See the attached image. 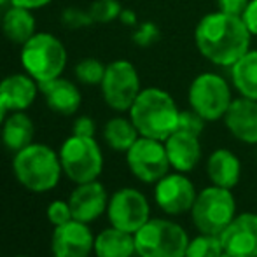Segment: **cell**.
Instances as JSON below:
<instances>
[{
	"label": "cell",
	"instance_id": "obj_23",
	"mask_svg": "<svg viewBox=\"0 0 257 257\" xmlns=\"http://www.w3.org/2000/svg\"><path fill=\"white\" fill-rule=\"evenodd\" d=\"M229 68L231 84L240 93V96L257 100V49H248Z\"/></svg>",
	"mask_w": 257,
	"mask_h": 257
},
{
	"label": "cell",
	"instance_id": "obj_21",
	"mask_svg": "<svg viewBox=\"0 0 257 257\" xmlns=\"http://www.w3.org/2000/svg\"><path fill=\"white\" fill-rule=\"evenodd\" d=\"M34 133V121L25 114V110L13 112L2 122V144L9 153L16 154L18 151L30 146Z\"/></svg>",
	"mask_w": 257,
	"mask_h": 257
},
{
	"label": "cell",
	"instance_id": "obj_25",
	"mask_svg": "<svg viewBox=\"0 0 257 257\" xmlns=\"http://www.w3.org/2000/svg\"><path fill=\"white\" fill-rule=\"evenodd\" d=\"M140 133L135 128L132 119L126 117H112L107 121V124L103 126V139L107 142V146L115 153H124L139 140Z\"/></svg>",
	"mask_w": 257,
	"mask_h": 257
},
{
	"label": "cell",
	"instance_id": "obj_3",
	"mask_svg": "<svg viewBox=\"0 0 257 257\" xmlns=\"http://www.w3.org/2000/svg\"><path fill=\"white\" fill-rule=\"evenodd\" d=\"M18 182L32 193H48L58 186L63 173L60 154L46 144H34L18 151L13 159Z\"/></svg>",
	"mask_w": 257,
	"mask_h": 257
},
{
	"label": "cell",
	"instance_id": "obj_15",
	"mask_svg": "<svg viewBox=\"0 0 257 257\" xmlns=\"http://www.w3.org/2000/svg\"><path fill=\"white\" fill-rule=\"evenodd\" d=\"M68 205H70L72 217L75 220L89 224L98 219L103 212H107V191L98 180L77 184V187L72 191L70 198H68Z\"/></svg>",
	"mask_w": 257,
	"mask_h": 257
},
{
	"label": "cell",
	"instance_id": "obj_2",
	"mask_svg": "<svg viewBox=\"0 0 257 257\" xmlns=\"http://www.w3.org/2000/svg\"><path fill=\"white\" fill-rule=\"evenodd\" d=\"M128 112L140 137L147 139L165 142L179 126V107L173 96L161 88L142 89Z\"/></svg>",
	"mask_w": 257,
	"mask_h": 257
},
{
	"label": "cell",
	"instance_id": "obj_26",
	"mask_svg": "<svg viewBox=\"0 0 257 257\" xmlns=\"http://www.w3.org/2000/svg\"><path fill=\"white\" fill-rule=\"evenodd\" d=\"M224 254L220 236L200 233V236L189 240L186 257H220Z\"/></svg>",
	"mask_w": 257,
	"mask_h": 257
},
{
	"label": "cell",
	"instance_id": "obj_37",
	"mask_svg": "<svg viewBox=\"0 0 257 257\" xmlns=\"http://www.w3.org/2000/svg\"><path fill=\"white\" fill-rule=\"evenodd\" d=\"M119 21L126 27H135L137 25V14L132 9H122L119 14Z\"/></svg>",
	"mask_w": 257,
	"mask_h": 257
},
{
	"label": "cell",
	"instance_id": "obj_19",
	"mask_svg": "<svg viewBox=\"0 0 257 257\" xmlns=\"http://www.w3.org/2000/svg\"><path fill=\"white\" fill-rule=\"evenodd\" d=\"M39 89L44 95L48 107L56 114L72 115L81 107L82 95L72 81L56 77L53 81L39 82Z\"/></svg>",
	"mask_w": 257,
	"mask_h": 257
},
{
	"label": "cell",
	"instance_id": "obj_41",
	"mask_svg": "<svg viewBox=\"0 0 257 257\" xmlns=\"http://www.w3.org/2000/svg\"><path fill=\"white\" fill-rule=\"evenodd\" d=\"M16 257H28V255H16Z\"/></svg>",
	"mask_w": 257,
	"mask_h": 257
},
{
	"label": "cell",
	"instance_id": "obj_17",
	"mask_svg": "<svg viewBox=\"0 0 257 257\" xmlns=\"http://www.w3.org/2000/svg\"><path fill=\"white\" fill-rule=\"evenodd\" d=\"M165 149L172 168L180 173L193 172L201 159L200 137L180 132V130L173 132L165 140Z\"/></svg>",
	"mask_w": 257,
	"mask_h": 257
},
{
	"label": "cell",
	"instance_id": "obj_10",
	"mask_svg": "<svg viewBox=\"0 0 257 257\" xmlns=\"http://www.w3.org/2000/svg\"><path fill=\"white\" fill-rule=\"evenodd\" d=\"M126 163L130 172L144 184H156L172 168L165 142L147 137H139V140L126 151Z\"/></svg>",
	"mask_w": 257,
	"mask_h": 257
},
{
	"label": "cell",
	"instance_id": "obj_18",
	"mask_svg": "<svg viewBox=\"0 0 257 257\" xmlns=\"http://www.w3.org/2000/svg\"><path fill=\"white\" fill-rule=\"evenodd\" d=\"M39 82L28 74H13L0 81V98L7 112L27 110L37 98Z\"/></svg>",
	"mask_w": 257,
	"mask_h": 257
},
{
	"label": "cell",
	"instance_id": "obj_40",
	"mask_svg": "<svg viewBox=\"0 0 257 257\" xmlns=\"http://www.w3.org/2000/svg\"><path fill=\"white\" fill-rule=\"evenodd\" d=\"M7 2H9V0H0V7H2V6H6Z\"/></svg>",
	"mask_w": 257,
	"mask_h": 257
},
{
	"label": "cell",
	"instance_id": "obj_31",
	"mask_svg": "<svg viewBox=\"0 0 257 257\" xmlns=\"http://www.w3.org/2000/svg\"><path fill=\"white\" fill-rule=\"evenodd\" d=\"M159 39H161V32H159L158 25L151 23V21L139 25L135 34H133V42L137 46H140V48H151Z\"/></svg>",
	"mask_w": 257,
	"mask_h": 257
},
{
	"label": "cell",
	"instance_id": "obj_24",
	"mask_svg": "<svg viewBox=\"0 0 257 257\" xmlns=\"http://www.w3.org/2000/svg\"><path fill=\"white\" fill-rule=\"evenodd\" d=\"M2 32L11 42L23 46L37 34L35 32V18L32 11L13 6L2 18Z\"/></svg>",
	"mask_w": 257,
	"mask_h": 257
},
{
	"label": "cell",
	"instance_id": "obj_32",
	"mask_svg": "<svg viewBox=\"0 0 257 257\" xmlns=\"http://www.w3.org/2000/svg\"><path fill=\"white\" fill-rule=\"evenodd\" d=\"M46 213H48V220L53 224L54 227L61 226V224H67L68 220L74 219V217H72L70 205H68V201H63V200L51 201Z\"/></svg>",
	"mask_w": 257,
	"mask_h": 257
},
{
	"label": "cell",
	"instance_id": "obj_20",
	"mask_svg": "<svg viewBox=\"0 0 257 257\" xmlns=\"http://www.w3.org/2000/svg\"><path fill=\"white\" fill-rule=\"evenodd\" d=\"M206 175L213 186L233 189L238 186L241 177V163L238 156L229 149H217L208 156Z\"/></svg>",
	"mask_w": 257,
	"mask_h": 257
},
{
	"label": "cell",
	"instance_id": "obj_6",
	"mask_svg": "<svg viewBox=\"0 0 257 257\" xmlns=\"http://www.w3.org/2000/svg\"><path fill=\"white\" fill-rule=\"evenodd\" d=\"M189 213L194 227L200 233L220 236L236 217V200L231 189L212 184L198 193Z\"/></svg>",
	"mask_w": 257,
	"mask_h": 257
},
{
	"label": "cell",
	"instance_id": "obj_39",
	"mask_svg": "<svg viewBox=\"0 0 257 257\" xmlns=\"http://www.w3.org/2000/svg\"><path fill=\"white\" fill-rule=\"evenodd\" d=\"M220 257H236V255H231V254H227V252H224V254L220 255Z\"/></svg>",
	"mask_w": 257,
	"mask_h": 257
},
{
	"label": "cell",
	"instance_id": "obj_11",
	"mask_svg": "<svg viewBox=\"0 0 257 257\" xmlns=\"http://www.w3.org/2000/svg\"><path fill=\"white\" fill-rule=\"evenodd\" d=\"M107 217L110 226L135 234L151 219L149 200L135 187L117 189L108 198Z\"/></svg>",
	"mask_w": 257,
	"mask_h": 257
},
{
	"label": "cell",
	"instance_id": "obj_5",
	"mask_svg": "<svg viewBox=\"0 0 257 257\" xmlns=\"http://www.w3.org/2000/svg\"><path fill=\"white\" fill-rule=\"evenodd\" d=\"M21 65L37 82L61 77L67 67V49L53 34L39 32L21 49Z\"/></svg>",
	"mask_w": 257,
	"mask_h": 257
},
{
	"label": "cell",
	"instance_id": "obj_42",
	"mask_svg": "<svg viewBox=\"0 0 257 257\" xmlns=\"http://www.w3.org/2000/svg\"><path fill=\"white\" fill-rule=\"evenodd\" d=\"M255 154H257V149H255Z\"/></svg>",
	"mask_w": 257,
	"mask_h": 257
},
{
	"label": "cell",
	"instance_id": "obj_28",
	"mask_svg": "<svg viewBox=\"0 0 257 257\" xmlns=\"http://www.w3.org/2000/svg\"><path fill=\"white\" fill-rule=\"evenodd\" d=\"M88 11L95 23H110L114 20H119L122 7L119 0H95Z\"/></svg>",
	"mask_w": 257,
	"mask_h": 257
},
{
	"label": "cell",
	"instance_id": "obj_27",
	"mask_svg": "<svg viewBox=\"0 0 257 257\" xmlns=\"http://www.w3.org/2000/svg\"><path fill=\"white\" fill-rule=\"evenodd\" d=\"M105 65L96 58H86L75 65V77L79 82L86 86L102 84V79L105 75Z\"/></svg>",
	"mask_w": 257,
	"mask_h": 257
},
{
	"label": "cell",
	"instance_id": "obj_38",
	"mask_svg": "<svg viewBox=\"0 0 257 257\" xmlns=\"http://www.w3.org/2000/svg\"><path fill=\"white\" fill-rule=\"evenodd\" d=\"M7 108H6V105H4L2 102V98H0V126H2V122H4V119L7 117Z\"/></svg>",
	"mask_w": 257,
	"mask_h": 257
},
{
	"label": "cell",
	"instance_id": "obj_7",
	"mask_svg": "<svg viewBox=\"0 0 257 257\" xmlns=\"http://www.w3.org/2000/svg\"><path fill=\"white\" fill-rule=\"evenodd\" d=\"M60 161L63 173L75 184L98 180L103 170V154L95 137L72 135L61 144Z\"/></svg>",
	"mask_w": 257,
	"mask_h": 257
},
{
	"label": "cell",
	"instance_id": "obj_30",
	"mask_svg": "<svg viewBox=\"0 0 257 257\" xmlns=\"http://www.w3.org/2000/svg\"><path fill=\"white\" fill-rule=\"evenodd\" d=\"M61 23L63 27L70 28V30H79V28L89 27L91 23H95L89 14V11H81L77 7H68L61 13Z\"/></svg>",
	"mask_w": 257,
	"mask_h": 257
},
{
	"label": "cell",
	"instance_id": "obj_34",
	"mask_svg": "<svg viewBox=\"0 0 257 257\" xmlns=\"http://www.w3.org/2000/svg\"><path fill=\"white\" fill-rule=\"evenodd\" d=\"M95 121L88 115H81L74 121V128H72V135L79 137H95Z\"/></svg>",
	"mask_w": 257,
	"mask_h": 257
},
{
	"label": "cell",
	"instance_id": "obj_1",
	"mask_svg": "<svg viewBox=\"0 0 257 257\" xmlns=\"http://www.w3.org/2000/svg\"><path fill=\"white\" fill-rule=\"evenodd\" d=\"M252 35L241 16L215 11L198 21L194 44L203 58L217 67H231L250 49Z\"/></svg>",
	"mask_w": 257,
	"mask_h": 257
},
{
	"label": "cell",
	"instance_id": "obj_8",
	"mask_svg": "<svg viewBox=\"0 0 257 257\" xmlns=\"http://www.w3.org/2000/svg\"><path fill=\"white\" fill-rule=\"evenodd\" d=\"M189 107L201 115L205 121L224 119L233 102L229 82L215 72H205L193 79L189 86Z\"/></svg>",
	"mask_w": 257,
	"mask_h": 257
},
{
	"label": "cell",
	"instance_id": "obj_33",
	"mask_svg": "<svg viewBox=\"0 0 257 257\" xmlns=\"http://www.w3.org/2000/svg\"><path fill=\"white\" fill-rule=\"evenodd\" d=\"M215 2H217V11H220V13L241 16L250 0H215Z\"/></svg>",
	"mask_w": 257,
	"mask_h": 257
},
{
	"label": "cell",
	"instance_id": "obj_14",
	"mask_svg": "<svg viewBox=\"0 0 257 257\" xmlns=\"http://www.w3.org/2000/svg\"><path fill=\"white\" fill-rule=\"evenodd\" d=\"M224 252L236 257H257V213L243 212L220 234Z\"/></svg>",
	"mask_w": 257,
	"mask_h": 257
},
{
	"label": "cell",
	"instance_id": "obj_35",
	"mask_svg": "<svg viewBox=\"0 0 257 257\" xmlns=\"http://www.w3.org/2000/svg\"><path fill=\"white\" fill-rule=\"evenodd\" d=\"M241 20H243L245 27L248 28L252 37H257V0H250L245 9V13L241 14Z\"/></svg>",
	"mask_w": 257,
	"mask_h": 257
},
{
	"label": "cell",
	"instance_id": "obj_29",
	"mask_svg": "<svg viewBox=\"0 0 257 257\" xmlns=\"http://www.w3.org/2000/svg\"><path fill=\"white\" fill-rule=\"evenodd\" d=\"M205 122L206 121L198 114V112H194L193 108H187V110H180L179 126H177V130L200 137L201 132L205 130Z\"/></svg>",
	"mask_w": 257,
	"mask_h": 257
},
{
	"label": "cell",
	"instance_id": "obj_13",
	"mask_svg": "<svg viewBox=\"0 0 257 257\" xmlns=\"http://www.w3.org/2000/svg\"><path fill=\"white\" fill-rule=\"evenodd\" d=\"M95 248V236L88 224L68 220L54 227L51 238L53 257H89Z\"/></svg>",
	"mask_w": 257,
	"mask_h": 257
},
{
	"label": "cell",
	"instance_id": "obj_36",
	"mask_svg": "<svg viewBox=\"0 0 257 257\" xmlns=\"http://www.w3.org/2000/svg\"><path fill=\"white\" fill-rule=\"evenodd\" d=\"M13 6H18V7H25V9H41V7L48 6V4H51L53 0H9Z\"/></svg>",
	"mask_w": 257,
	"mask_h": 257
},
{
	"label": "cell",
	"instance_id": "obj_16",
	"mask_svg": "<svg viewBox=\"0 0 257 257\" xmlns=\"http://www.w3.org/2000/svg\"><path fill=\"white\" fill-rule=\"evenodd\" d=\"M224 124L236 140L257 146V100L234 98L224 115Z\"/></svg>",
	"mask_w": 257,
	"mask_h": 257
},
{
	"label": "cell",
	"instance_id": "obj_9",
	"mask_svg": "<svg viewBox=\"0 0 257 257\" xmlns=\"http://www.w3.org/2000/svg\"><path fill=\"white\" fill-rule=\"evenodd\" d=\"M100 88L105 103L115 112H128L142 91L135 65L126 60H115L107 65Z\"/></svg>",
	"mask_w": 257,
	"mask_h": 257
},
{
	"label": "cell",
	"instance_id": "obj_12",
	"mask_svg": "<svg viewBox=\"0 0 257 257\" xmlns=\"http://www.w3.org/2000/svg\"><path fill=\"white\" fill-rule=\"evenodd\" d=\"M196 187L186 173H166L161 180L156 182L154 200L156 205L166 215H184L191 212L196 201Z\"/></svg>",
	"mask_w": 257,
	"mask_h": 257
},
{
	"label": "cell",
	"instance_id": "obj_4",
	"mask_svg": "<svg viewBox=\"0 0 257 257\" xmlns=\"http://www.w3.org/2000/svg\"><path fill=\"white\" fill-rule=\"evenodd\" d=\"M139 257H186L189 234L170 219H149L135 234Z\"/></svg>",
	"mask_w": 257,
	"mask_h": 257
},
{
	"label": "cell",
	"instance_id": "obj_22",
	"mask_svg": "<svg viewBox=\"0 0 257 257\" xmlns=\"http://www.w3.org/2000/svg\"><path fill=\"white\" fill-rule=\"evenodd\" d=\"M93 252L96 257H133L137 255L135 236L110 226L95 236Z\"/></svg>",
	"mask_w": 257,
	"mask_h": 257
}]
</instances>
